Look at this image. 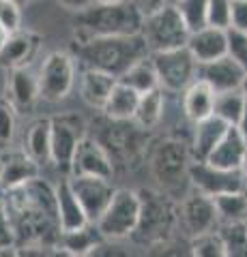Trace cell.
I'll return each mask as SVG.
<instances>
[{
	"instance_id": "obj_11",
	"label": "cell",
	"mask_w": 247,
	"mask_h": 257,
	"mask_svg": "<svg viewBox=\"0 0 247 257\" xmlns=\"http://www.w3.org/2000/svg\"><path fill=\"white\" fill-rule=\"evenodd\" d=\"M150 62L155 67L159 88H163V92H183L196 79L198 62L187 47L150 52Z\"/></svg>"
},
{
	"instance_id": "obj_43",
	"label": "cell",
	"mask_w": 247,
	"mask_h": 257,
	"mask_svg": "<svg viewBox=\"0 0 247 257\" xmlns=\"http://www.w3.org/2000/svg\"><path fill=\"white\" fill-rule=\"evenodd\" d=\"M56 3L60 5V7H65L67 11H73V13H77V11H82L84 7H89L93 0H56Z\"/></svg>"
},
{
	"instance_id": "obj_29",
	"label": "cell",
	"mask_w": 247,
	"mask_h": 257,
	"mask_svg": "<svg viewBox=\"0 0 247 257\" xmlns=\"http://www.w3.org/2000/svg\"><path fill=\"white\" fill-rule=\"evenodd\" d=\"M163 111H166V94L163 88H153L148 92L140 94L138 107H135L133 114V122L140 124L142 128H155L159 122L163 120Z\"/></svg>"
},
{
	"instance_id": "obj_47",
	"label": "cell",
	"mask_w": 247,
	"mask_h": 257,
	"mask_svg": "<svg viewBox=\"0 0 247 257\" xmlns=\"http://www.w3.org/2000/svg\"><path fill=\"white\" fill-rule=\"evenodd\" d=\"M7 35H9V32H7L3 26H0V47H3V43H5V39H7Z\"/></svg>"
},
{
	"instance_id": "obj_32",
	"label": "cell",
	"mask_w": 247,
	"mask_h": 257,
	"mask_svg": "<svg viewBox=\"0 0 247 257\" xmlns=\"http://www.w3.org/2000/svg\"><path fill=\"white\" fill-rule=\"evenodd\" d=\"M213 204L221 221H247V189L213 195Z\"/></svg>"
},
{
	"instance_id": "obj_37",
	"label": "cell",
	"mask_w": 247,
	"mask_h": 257,
	"mask_svg": "<svg viewBox=\"0 0 247 257\" xmlns=\"http://www.w3.org/2000/svg\"><path fill=\"white\" fill-rule=\"evenodd\" d=\"M15 128H18L15 107L7 99H0V146H9L13 142Z\"/></svg>"
},
{
	"instance_id": "obj_21",
	"label": "cell",
	"mask_w": 247,
	"mask_h": 257,
	"mask_svg": "<svg viewBox=\"0 0 247 257\" xmlns=\"http://www.w3.org/2000/svg\"><path fill=\"white\" fill-rule=\"evenodd\" d=\"M228 126L230 124H226L224 120L213 114L194 122V135H191V144H189L191 161H206V157L211 155V150L221 140V135L226 133Z\"/></svg>"
},
{
	"instance_id": "obj_46",
	"label": "cell",
	"mask_w": 247,
	"mask_h": 257,
	"mask_svg": "<svg viewBox=\"0 0 247 257\" xmlns=\"http://www.w3.org/2000/svg\"><path fill=\"white\" fill-rule=\"evenodd\" d=\"M241 174H243V178L247 182V152H245V159H243V163H241Z\"/></svg>"
},
{
	"instance_id": "obj_15",
	"label": "cell",
	"mask_w": 247,
	"mask_h": 257,
	"mask_svg": "<svg viewBox=\"0 0 247 257\" xmlns=\"http://www.w3.org/2000/svg\"><path fill=\"white\" fill-rule=\"evenodd\" d=\"M179 221H183L189 236H198L204 231H213L219 225V216L215 210L213 197L196 191L191 195H185L183 204L179 206Z\"/></svg>"
},
{
	"instance_id": "obj_3",
	"label": "cell",
	"mask_w": 247,
	"mask_h": 257,
	"mask_svg": "<svg viewBox=\"0 0 247 257\" xmlns=\"http://www.w3.org/2000/svg\"><path fill=\"white\" fill-rule=\"evenodd\" d=\"M144 15L131 0H112V3H91L75 13L77 41L91 37L138 35Z\"/></svg>"
},
{
	"instance_id": "obj_4",
	"label": "cell",
	"mask_w": 247,
	"mask_h": 257,
	"mask_svg": "<svg viewBox=\"0 0 247 257\" xmlns=\"http://www.w3.org/2000/svg\"><path fill=\"white\" fill-rule=\"evenodd\" d=\"M140 197V214L135 229L131 231V240L140 246H161L174 234L179 223V206L170 193L142 189L138 191Z\"/></svg>"
},
{
	"instance_id": "obj_12",
	"label": "cell",
	"mask_w": 247,
	"mask_h": 257,
	"mask_svg": "<svg viewBox=\"0 0 247 257\" xmlns=\"http://www.w3.org/2000/svg\"><path fill=\"white\" fill-rule=\"evenodd\" d=\"M189 184L196 191L204 195H219V193L230 191H245L247 182L243 178L241 170H224V167H215L206 161H191L187 170Z\"/></svg>"
},
{
	"instance_id": "obj_38",
	"label": "cell",
	"mask_w": 247,
	"mask_h": 257,
	"mask_svg": "<svg viewBox=\"0 0 247 257\" xmlns=\"http://www.w3.org/2000/svg\"><path fill=\"white\" fill-rule=\"evenodd\" d=\"M232 0H206V26L228 28Z\"/></svg>"
},
{
	"instance_id": "obj_16",
	"label": "cell",
	"mask_w": 247,
	"mask_h": 257,
	"mask_svg": "<svg viewBox=\"0 0 247 257\" xmlns=\"http://www.w3.org/2000/svg\"><path fill=\"white\" fill-rule=\"evenodd\" d=\"M243 75H245V69L238 67L230 56H221V58L196 64V79H202L215 92L234 90V88L241 86Z\"/></svg>"
},
{
	"instance_id": "obj_41",
	"label": "cell",
	"mask_w": 247,
	"mask_h": 257,
	"mask_svg": "<svg viewBox=\"0 0 247 257\" xmlns=\"http://www.w3.org/2000/svg\"><path fill=\"white\" fill-rule=\"evenodd\" d=\"M228 28L247 32V0H232V7H230V26Z\"/></svg>"
},
{
	"instance_id": "obj_48",
	"label": "cell",
	"mask_w": 247,
	"mask_h": 257,
	"mask_svg": "<svg viewBox=\"0 0 247 257\" xmlns=\"http://www.w3.org/2000/svg\"><path fill=\"white\" fill-rule=\"evenodd\" d=\"M93 3H112V0H93Z\"/></svg>"
},
{
	"instance_id": "obj_30",
	"label": "cell",
	"mask_w": 247,
	"mask_h": 257,
	"mask_svg": "<svg viewBox=\"0 0 247 257\" xmlns=\"http://www.w3.org/2000/svg\"><path fill=\"white\" fill-rule=\"evenodd\" d=\"M116 82H121V84H125V86L133 88V90L140 92V94L153 90V88H159V79H157L153 62H150V54L146 56V58L133 62L131 67L116 79Z\"/></svg>"
},
{
	"instance_id": "obj_18",
	"label": "cell",
	"mask_w": 247,
	"mask_h": 257,
	"mask_svg": "<svg viewBox=\"0 0 247 257\" xmlns=\"http://www.w3.org/2000/svg\"><path fill=\"white\" fill-rule=\"evenodd\" d=\"M41 172V165L35 163L24 150H7L0 155V189H13L33 180Z\"/></svg>"
},
{
	"instance_id": "obj_34",
	"label": "cell",
	"mask_w": 247,
	"mask_h": 257,
	"mask_svg": "<svg viewBox=\"0 0 247 257\" xmlns=\"http://www.w3.org/2000/svg\"><path fill=\"white\" fill-rule=\"evenodd\" d=\"M174 7L189 32L206 26V0H177Z\"/></svg>"
},
{
	"instance_id": "obj_26",
	"label": "cell",
	"mask_w": 247,
	"mask_h": 257,
	"mask_svg": "<svg viewBox=\"0 0 247 257\" xmlns=\"http://www.w3.org/2000/svg\"><path fill=\"white\" fill-rule=\"evenodd\" d=\"M103 240L101 231L97 229L95 223H86L77 229L71 231H60L58 238V248H62V253L73 255V257H84V255H93L95 246Z\"/></svg>"
},
{
	"instance_id": "obj_24",
	"label": "cell",
	"mask_w": 247,
	"mask_h": 257,
	"mask_svg": "<svg viewBox=\"0 0 247 257\" xmlns=\"http://www.w3.org/2000/svg\"><path fill=\"white\" fill-rule=\"evenodd\" d=\"M114 84H116V77L103 73V71H97V69L84 67V71L79 73V96H82V101L86 105L101 111Z\"/></svg>"
},
{
	"instance_id": "obj_19",
	"label": "cell",
	"mask_w": 247,
	"mask_h": 257,
	"mask_svg": "<svg viewBox=\"0 0 247 257\" xmlns=\"http://www.w3.org/2000/svg\"><path fill=\"white\" fill-rule=\"evenodd\" d=\"M245 152H247L245 140L241 138L238 128L234 124H230L226 128V133L221 135V140L215 144L211 155L206 157V163H211L215 167H224V170H241Z\"/></svg>"
},
{
	"instance_id": "obj_28",
	"label": "cell",
	"mask_w": 247,
	"mask_h": 257,
	"mask_svg": "<svg viewBox=\"0 0 247 257\" xmlns=\"http://www.w3.org/2000/svg\"><path fill=\"white\" fill-rule=\"evenodd\" d=\"M22 150L39 165L50 163V118H39L30 122L24 135Z\"/></svg>"
},
{
	"instance_id": "obj_33",
	"label": "cell",
	"mask_w": 247,
	"mask_h": 257,
	"mask_svg": "<svg viewBox=\"0 0 247 257\" xmlns=\"http://www.w3.org/2000/svg\"><path fill=\"white\" fill-rule=\"evenodd\" d=\"M247 105L245 96L241 92V88L234 90H224V92H215V103H213V116L221 118L226 124H236L241 118L243 109Z\"/></svg>"
},
{
	"instance_id": "obj_1",
	"label": "cell",
	"mask_w": 247,
	"mask_h": 257,
	"mask_svg": "<svg viewBox=\"0 0 247 257\" xmlns=\"http://www.w3.org/2000/svg\"><path fill=\"white\" fill-rule=\"evenodd\" d=\"M3 191L15 231L18 253L35 251L37 255H43L45 248H58L60 227L52 184L37 176L20 187Z\"/></svg>"
},
{
	"instance_id": "obj_25",
	"label": "cell",
	"mask_w": 247,
	"mask_h": 257,
	"mask_svg": "<svg viewBox=\"0 0 247 257\" xmlns=\"http://www.w3.org/2000/svg\"><path fill=\"white\" fill-rule=\"evenodd\" d=\"M215 90L204 84L202 79H194L185 90H183V114L191 124L213 114Z\"/></svg>"
},
{
	"instance_id": "obj_39",
	"label": "cell",
	"mask_w": 247,
	"mask_h": 257,
	"mask_svg": "<svg viewBox=\"0 0 247 257\" xmlns=\"http://www.w3.org/2000/svg\"><path fill=\"white\" fill-rule=\"evenodd\" d=\"M0 26L9 35L22 28V3H18V0H0Z\"/></svg>"
},
{
	"instance_id": "obj_40",
	"label": "cell",
	"mask_w": 247,
	"mask_h": 257,
	"mask_svg": "<svg viewBox=\"0 0 247 257\" xmlns=\"http://www.w3.org/2000/svg\"><path fill=\"white\" fill-rule=\"evenodd\" d=\"M11 248H15V231H13V225H11L9 210H7L5 191L0 189V253L11 251Z\"/></svg>"
},
{
	"instance_id": "obj_5",
	"label": "cell",
	"mask_w": 247,
	"mask_h": 257,
	"mask_svg": "<svg viewBox=\"0 0 247 257\" xmlns=\"http://www.w3.org/2000/svg\"><path fill=\"white\" fill-rule=\"evenodd\" d=\"M93 135L103 148L108 150L110 159H112L114 167L118 163L129 165L140 161V157L144 155L146 144L150 140L148 128H142L140 124H135L133 120H114L103 116L99 120H95L93 124Z\"/></svg>"
},
{
	"instance_id": "obj_27",
	"label": "cell",
	"mask_w": 247,
	"mask_h": 257,
	"mask_svg": "<svg viewBox=\"0 0 247 257\" xmlns=\"http://www.w3.org/2000/svg\"><path fill=\"white\" fill-rule=\"evenodd\" d=\"M138 101H140V92L116 82L108 94L106 105L101 107V114L114 120H131L135 114V107H138Z\"/></svg>"
},
{
	"instance_id": "obj_2",
	"label": "cell",
	"mask_w": 247,
	"mask_h": 257,
	"mask_svg": "<svg viewBox=\"0 0 247 257\" xmlns=\"http://www.w3.org/2000/svg\"><path fill=\"white\" fill-rule=\"evenodd\" d=\"M73 58L86 69H97L103 73L121 77L133 62L150 54L144 37L140 35H114V37H91L73 43Z\"/></svg>"
},
{
	"instance_id": "obj_10",
	"label": "cell",
	"mask_w": 247,
	"mask_h": 257,
	"mask_svg": "<svg viewBox=\"0 0 247 257\" xmlns=\"http://www.w3.org/2000/svg\"><path fill=\"white\" fill-rule=\"evenodd\" d=\"M89 133L86 122L77 114H58L50 118V163L62 174H69L71 159L79 140Z\"/></svg>"
},
{
	"instance_id": "obj_50",
	"label": "cell",
	"mask_w": 247,
	"mask_h": 257,
	"mask_svg": "<svg viewBox=\"0 0 247 257\" xmlns=\"http://www.w3.org/2000/svg\"><path fill=\"white\" fill-rule=\"evenodd\" d=\"M18 3H26V0H18Z\"/></svg>"
},
{
	"instance_id": "obj_14",
	"label": "cell",
	"mask_w": 247,
	"mask_h": 257,
	"mask_svg": "<svg viewBox=\"0 0 247 257\" xmlns=\"http://www.w3.org/2000/svg\"><path fill=\"white\" fill-rule=\"evenodd\" d=\"M114 172L116 167L112 163V159H110L108 150L93 135L86 133L73 152L69 176H99V178L112 180Z\"/></svg>"
},
{
	"instance_id": "obj_49",
	"label": "cell",
	"mask_w": 247,
	"mask_h": 257,
	"mask_svg": "<svg viewBox=\"0 0 247 257\" xmlns=\"http://www.w3.org/2000/svg\"><path fill=\"white\" fill-rule=\"evenodd\" d=\"M168 3H170V5H174V3H177V0H168Z\"/></svg>"
},
{
	"instance_id": "obj_23",
	"label": "cell",
	"mask_w": 247,
	"mask_h": 257,
	"mask_svg": "<svg viewBox=\"0 0 247 257\" xmlns=\"http://www.w3.org/2000/svg\"><path fill=\"white\" fill-rule=\"evenodd\" d=\"M54 195H56V216H58V227L60 231H71L89 223L86 214L79 206L75 193L71 191L69 180H60L54 187Z\"/></svg>"
},
{
	"instance_id": "obj_13",
	"label": "cell",
	"mask_w": 247,
	"mask_h": 257,
	"mask_svg": "<svg viewBox=\"0 0 247 257\" xmlns=\"http://www.w3.org/2000/svg\"><path fill=\"white\" fill-rule=\"evenodd\" d=\"M71 191L75 193L79 206L86 214V219L95 223L99 219V214L106 210V206L112 199L116 187L112 180L99 178V176H69Z\"/></svg>"
},
{
	"instance_id": "obj_35",
	"label": "cell",
	"mask_w": 247,
	"mask_h": 257,
	"mask_svg": "<svg viewBox=\"0 0 247 257\" xmlns=\"http://www.w3.org/2000/svg\"><path fill=\"white\" fill-rule=\"evenodd\" d=\"M189 248H191L189 253L196 255V257H226L224 255V244H221V238L217 234V229L191 236Z\"/></svg>"
},
{
	"instance_id": "obj_22",
	"label": "cell",
	"mask_w": 247,
	"mask_h": 257,
	"mask_svg": "<svg viewBox=\"0 0 247 257\" xmlns=\"http://www.w3.org/2000/svg\"><path fill=\"white\" fill-rule=\"evenodd\" d=\"M39 99V82L37 73L30 67H18L11 69V77L7 82V101L15 109L35 105Z\"/></svg>"
},
{
	"instance_id": "obj_36",
	"label": "cell",
	"mask_w": 247,
	"mask_h": 257,
	"mask_svg": "<svg viewBox=\"0 0 247 257\" xmlns=\"http://www.w3.org/2000/svg\"><path fill=\"white\" fill-rule=\"evenodd\" d=\"M226 56L247 71V32L226 28Z\"/></svg>"
},
{
	"instance_id": "obj_9",
	"label": "cell",
	"mask_w": 247,
	"mask_h": 257,
	"mask_svg": "<svg viewBox=\"0 0 247 257\" xmlns=\"http://www.w3.org/2000/svg\"><path fill=\"white\" fill-rule=\"evenodd\" d=\"M39 82V99L50 103L62 101L71 94L75 86V58L69 52H52L41 62L37 73Z\"/></svg>"
},
{
	"instance_id": "obj_20",
	"label": "cell",
	"mask_w": 247,
	"mask_h": 257,
	"mask_svg": "<svg viewBox=\"0 0 247 257\" xmlns=\"http://www.w3.org/2000/svg\"><path fill=\"white\" fill-rule=\"evenodd\" d=\"M187 50L196 58V62H209L226 56V28L204 26L189 32Z\"/></svg>"
},
{
	"instance_id": "obj_7",
	"label": "cell",
	"mask_w": 247,
	"mask_h": 257,
	"mask_svg": "<svg viewBox=\"0 0 247 257\" xmlns=\"http://www.w3.org/2000/svg\"><path fill=\"white\" fill-rule=\"evenodd\" d=\"M140 35L144 37L150 52H166L185 47L189 39V28L179 15L174 5H163L161 9L144 15Z\"/></svg>"
},
{
	"instance_id": "obj_6",
	"label": "cell",
	"mask_w": 247,
	"mask_h": 257,
	"mask_svg": "<svg viewBox=\"0 0 247 257\" xmlns=\"http://www.w3.org/2000/svg\"><path fill=\"white\" fill-rule=\"evenodd\" d=\"M191 163L189 144L183 140H163L159 142L153 155H150V170H153L155 180L161 184L166 193H177L189 182L187 170Z\"/></svg>"
},
{
	"instance_id": "obj_45",
	"label": "cell",
	"mask_w": 247,
	"mask_h": 257,
	"mask_svg": "<svg viewBox=\"0 0 247 257\" xmlns=\"http://www.w3.org/2000/svg\"><path fill=\"white\" fill-rule=\"evenodd\" d=\"M241 92H243V96H245V101H247V71H245V75H243V82H241Z\"/></svg>"
},
{
	"instance_id": "obj_42",
	"label": "cell",
	"mask_w": 247,
	"mask_h": 257,
	"mask_svg": "<svg viewBox=\"0 0 247 257\" xmlns=\"http://www.w3.org/2000/svg\"><path fill=\"white\" fill-rule=\"evenodd\" d=\"M131 3L138 7L142 15H148V13H153L157 9H161L163 5H168V0H131Z\"/></svg>"
},
{
	"instance_id": "obj_17",
	"label": "cell",
	"mask_w": 247,
	"mask_h": 257,
	"mask_svg": "<svg viewBox=\"0 0 247 257\" xmlns=\"http://www.w3.org/2000/svg\"><path fill=\"white\" fill-rule=\"evenodd\" d=\"M41 45V37L30 30H15L7 35L3 47H0V67L3 69H18V67H28L30 60Z\"/></svg>"
},
{
	"instance_id": "obj_8",
	"label": "cell",
	"mask_w": 247,
	"mask_h": 257,
	"mask_svg": "<svg viewBox=\"0 0 247 257\" xmlns=\"http://www.w3.org/2000/svg\"><path fill=\"white\" fill-rule=\"evenodd\" d=\"M140 214V197L138 191L131 189H116L106 210L99 214V219L95 221L97 229L101 231L103 238L108 240H121L129 238L131 231L135 229Z\"/></svg>"
},
{
	"instance_id": "obj_44",
	"label": "cell",
	"mask_w": 247,
	"mask_h": 257,
	"mask_svg": "<svg viewBox=\"0 0 247 257\" xmlns=\"http://www.w3.org/2000/svg\"><path fill=\"white\" fill-rule=\"evenodd\" d=\"M234 126L238 128V133H241V138H243V140H245V144H247V105H245L243 114H241V118H238V122H236Z\"/></svg>"
},
{
	"instance_id": "obj_31",
	"label": "cell",
	"mask_w": 247,
	"mask_h": 257,
	"mask_svg": "<svg viewBox=\"0 0 247 257\" xmlns=\"http://www.w3.org/2000/svg\"><path fill=\"white\" fill-rule=\"evenodd\" d=\"M217 234L226 257H247V221H221Z\"/></svg>"
}]
</instances>
